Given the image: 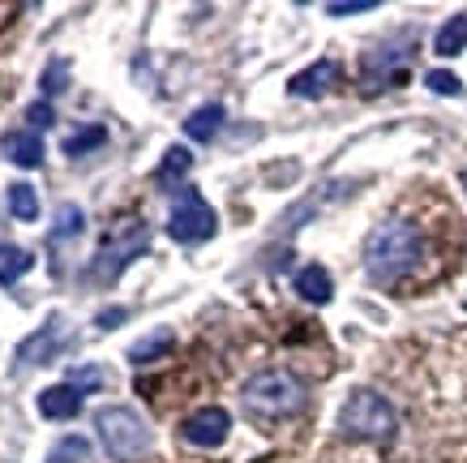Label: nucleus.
<instances>
[{
	"label": "nucleus",
	"mask_w": 467,
	"mask_h": 463,
	"mask_svg": "<svg viewBox=\"0 0 467 463\" xmlns=\"http://www.w3.org/2000/svg\"><path fill=\"white\" fill-rule=\"evenodd\" d=\"M420 262V232L403 219H386L365 240V270L373 283H399Z\"/></svg>",
	"instance_id": "1"
},
{
	"label": "nucleus",
	"mask_w": 467,
	"mask_h": 463,
	"mask_svg": "<svg viewBox=\"0 0 467 463\" xmlns=\"http://www.w3.org/2000/svg\"><path fill=\"white\" fill-rule=\"evenodd\" d=\"M244 404L262 416H292L305 407V386L287 369H266V374L244 382Z\"/></svg>",
	"instance_id": "2"
},
{
	"label": "nucleus",
	"mask_w": 467,
	"mask_h": 463,
	"mask_svg": "<svg viewBox=\"0 0 467 463\" xmlns=\"http://www.w3.org/2000/svg\"><path fill=\"white\" fill-rule=\"evenodd\" d=\"M95 429H99L108 455L120 463L138 459V455L150 447V429H146V421L133 407H103L99 416H95Z\"/></svg>",
	"instance_id": "3"
},
{
	"label": "nucleus",
	"mask_w": 467,
	"mask_h": 463,
	"mask_svg": "<svg viewBox=\"0 0 467 463\" xmlns=\"http://www.w3.org/2000/svg\"><path fill=\"white\" fill-rule=\"evenodd\" d=\"M339 429L356 437H386L395 429V407L386 404L382 395L356 391V395H348V404L339 412Z\"/></svg>",
	"instance_id": "4"
},
{
	"label": "nucleus",
	"mask_w": 467,
	"mask_h": 463,
	"mask_svg": "<svg viewBox=\"0 0 467 463\" xmlns=\"http://www.w3.org/2000/svg\"><path fill=\"white\" fill-rule=\"evenodd\" d=\"M214 227H219V219H214L211 202H206L198 189H184L168 215L171 240H181V245H202V240L214 237Z\"/></svg>",
	"instance_id": "5"
},
{
	"label": "nucleus",
	"mask_w": 467,
	"mask_h": 463,
	"mask_svg": "<svg viewBox=\"0 0 467 463\" xmlns=\"http://www.w3.org/2000/svg\"><path fill=\"white\" fill-rule=\"evenodd\" d=\"M232 429V416H227L223 407H198L193 416H184L181 425V437L184 442H193V447H219Z\"/></svg>",
	"instance_id": "6"
},
{
	"label": "nucleus",
	"mask_w": 467,
	"mask_h": 463,
	"mask_svg": "<svg viewBox=\"0 0 467 463\" xmlns=\"http://www.w3.org/2000/svg\"><path fill=\"white\" fill-rule=\"evenodd\" d=\"M142 249H146V224H129L125 227V240H112V245L103 240V253H99L103 267H99V275H103V279H116V275L125 270L129 258H138Z\"/></svg>",
	"instance_id": "7"
},
{
	"label": "nucleus",
	"mask_w": 467,
	"mask_h": 463,
	"mask_svg": "<svg viewBox=\"0 0 467 463\" xmlns=\"http://www.w3.org/2000/svg\"><path fill=\"white\" fill-rule=\"evenodd\" d=\"M339 82V60H317V65H309V69H300L292 82H287V90L300 99H317L326 95L330 86Z\"/></svg>",
	"instance_id": "8"
},
{
	"label": "nucleus",
	"mask_w": 467,
	"mask_h": 463,
	"mask_svg": "<svg viewBox=\"0 0 467 463\" xmlns=\"http://www.w3.org/2000/svg\"><path fill=\"white\" fill-rule=\"evenodd\" d=\"M35 404H39L43 421H69V416L82 412V391H73L69 382H60V386H47Z\"/></svg>",
	"instance_id": "9"
},
{
	"label": "nucleus",
	"mask_w": 467,
	"mask_h": 463,
	"mask_svg": "<svg viewBox=\"0 0 467 463\" xmlns=\"http://www.w3.org/2000/svg\"><path fill=\"white\" fill-rule=\"evenodd\" d=\"M0 151H5V159L17 163V168H39L43 163V142H39V133H30V129L5 133V138H0Z\"/></svg>",
	"instance_id": "10"
},
{
	"label": "nucleus",
	"mask_w": 467,
	"mask_h": 463,
	"mask_svg": "<svg viewBox=\"0 0 467 463\" xmlns=\"http://www.w3.org/2000/svg\"><path fill=\"white\" fill-rule=\"evenodd\" d=\"M296 296H305L313 305H326L335 296V283H330V275L322 267H305V270H296Z\"/></svg>",
	"instance_id": "11"
},
{
	"label": "nucleus",
	"mask_w": 467,
	"mask_h": 463,
	"mask_svg": "<svg viewBox=\"0 0 467 463\" xmlns=\"http://www.w3.org/2000/svg\"><path fill=\"white\" fill-rule=\"evenodd\" d=\"M189 168H193V154L184 151V146H171V151L163 154L159 172H155V184L159 189H171V184H181L184 176H189Z\"/></svg>",
	"instance_id": "12"
},
{
	"label": "nucleus",
	"mask_w": 467,
	"mask_h": 463,
	"mask_svg": "<svg viewBox=\"0 0 467 463\" xmlns=\"http://www.w3.org/2000/svg\"><path fill=\"white\" fill-rule=\"evenodd\" d=\"M467 47V14H454L451 22H441L438 39H433V52L438 57H459Z\"/></svg>",
	"instance_id": "13"
},
{
	"label": "nucleus",
	"mask_w": 467,
	"mask_h": 463,
	"mask_svg": "<svg viewBox=\"0 0 467 463\" xmlns=\"http://www.w3.org/2000/svg\"><path fill=\"white\" fill-rule=\"evenodd\" d=\"M219 125H223V108H219V103H206V108H198V112L184 121V133L193 142H211L214 133H219Z\"/></svg>",
	"instance_id": "14"
},
{
	"label": "nucleus",
	"mask_w": 467,
	"mask_h": 463,
	"mask_svg": "<svg viewBox=\"0 0 467 463\" xmlns=\"http://www.w3.org/2000/svg\"><path fill=\"white\" fill-rule=\"evenodd\" d=\"M30 267H35V258H30L22 245H9V240L0 245V283H5V288L22 279Z\"/></svg>",
	"instance_id": "15"
},
{
	"label": "nucleus",
	"mask_w": 467,
	"mask_h": 463,
	"mask_svg": "<svg viewBox=\"0 0 467 463\" xmlns=\"http://www.w3.org/2000/svg\"><path fill=\"white\" fill-rule=\"evenodd\" d=\"M57 326L60 318H47V331L43 335H30L22 348H17V365H30V361H47L52 348H57Z\"/></svg>",
	"instance_id": "16"
},
{
	"label": "nucleus",
	"mask_w": 467,
	"mask_h": 463,
	"mask_svg": "<svg viewBox=\"0 0 467 463\" xmlns=\"http://www.w3.org/2000/svg\"><path fill=\"white\" fill-rule=\"evenodd\" d=\"M9 211H14V219H22V224H35V219H39V194H35L26 181L9 184Z\"/></svg>",
	"instance_id": "17"
},
{
	"label": "nucleus",
	"mask_w": 467,
	"mask_h": 463,
	"mask_svg": "<svg viewBox=\"0 0 467 463\" xmlns=\"http://www.w3.org/2000/svg\"><path fill=\"white\" fill-rule=\"evenodd\" d=\"M82 224H86V215L82 206H73V202H65V206H57V227H52V245H60V240H78L82 237Z\"/></svg>",
	"instance_id": "18"
},
{
	"label": "nucleus",
	"mask_w": 467,
	"mask_h": 463,
	"mask_svg": "<svg viewBox=\"0 0 467 463\" xmlns=\"http://www.w3.org/2000/svg\"><path fill=\"white\" fill-rule=\"evenodd\" d=\"M86 459H90V442L78 434L60 437L57 447H52V455H47V463H86Z\"/></svg>",
	"instance_id": "19"
},
{
	"label": "nucleus",
	"mask_w": 467,
	"mask_h": 463,
	"mask_svg": "<svg viewBox=\"0 0 467 463\" xmlns=\"http://www.w3.org/2000/svg\"><path fill=\"white\" fill-rule=\"evenodd\" d=\"M99 142H108V129H103V125H86L82 133L65 138V154H73V159H78V154H86L90 146H99Z\"/></svg>",
	"instance_id": "20"
},
{
	"label": "nucleus",
	"mask_w": 467,
	"mask_h": 463,
	"mask_svg": "<svg viewBox=\"0 0 467 463\" xmlns=\"http://www.w3.org/2000/svg\"><path fill=\"white\" fill-rule=\"evenodd\" d=\"M425 86H429V90H438V95H459V90H463V82H459L451 69H429L425 73Z\"/></svg>",
	"instance_id": "21"
},
{
	"label": "nucleus",
	"mask_w": 467,
	"mask_h": 463,
	"mask_svg": "<svg viewBox=\"0 0 467 463\" xmlns=\"http://www.w3.org/2000/svg\"><path fill=\"white\" fill-rule=\"evenodd\" d=\"M163 348H171V335H168V331H159L155 339H142V343H133V348H129V356H133V361H150V356H159Z\"/></svg>",
	"instance_id": "22"
},
{
	"label": "nucleus",
	"mask_w": 467,
	"mask_h": 463,
	"mask_svg": "<svg viewBox=\"0 0 467 463\" xmlns=\"http://www.w3.org/2000/svg\"><path fill=\"white\" fill-rule=\"evenodd\" d=\"M69 386H73V391H99V386H103V374H99V369H95V365H82V369H73V374H69Z\"/></svg>",
	"instance_id": "23"
},
{
	"label": "nucleus",
	"mask_w": 467,
	"mask_h": 463,
	"mask_svg": "<svg viewBox=\"0 0 467 463\" xmlns=\"http://www.w3.org/2000/svg\"><path fill=\"white\" fill-rule=\"evenodd\" d=\"M373 9V0H348V5H326V14L330 17H348V14H368Z\"/></svg>",
	"instance_id": "24"
},
{
	"label": "nucleus",
	"mask_w": 467,
	"mask_h": 463,
	"mask_svg": "<svg viewBox=\"0 0 467 463\" xmlns=\"http://www.w3.org/2000/svg\"><path fill=\"white\" fill-rule=\"evenodd\" d=\"M26 116H30V125H52V108L47 103H35Z\"/></svg>",
	"instance_id": "25"
},
{
	"label": "nucleus",
	"mask_w": 467,
	"mask_h": 463,
	"mask_svg": "<svg viewBox=\"0 0 467 463\" xmlns=\"http://www.w3.org/2000/svg\"><path fill=\"white\" fill-rule=\"evenodd\" d=\"M60 78H65V60H57V65H52V69H47V95H57Z\"/></svg>",
	"instance_id": "26"
},
{
	"label": "nucleus",
	"mask_w": 467,
	"mask_h": 463,
	"mask_svg": "<svg viewBox=\"0 0 467 463\" xmlns=\"http://www.w3.org/2000/svg\"><path fill=\"white\" fill-rule=\"evenodd\" d=\"M120 318H125L120 309H112V313H99V326H112V322H120Z\"/></svg>",
	"instance_id": "27"
},
{
	"label": "nucleus",
	"mask_w": 467,
	"mask_h": 463,
	"mask_svg": "<svg viewBox=\"0 0 467 463\" xmlns=\"http://www.w3.org/2000/svg\"><path fill=\"white\" fill-rule=\"evenodd\" d=\"M463 189H467V172H463Z\"/></svg>",
	"instance_id": "28"
}]
</instances>
